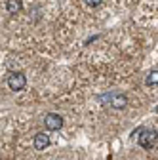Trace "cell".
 <instances>
[{
    "mask_svg": "<svg viewBox=\"0 0 158 160\" xmlns=\"http://www.w3.org/2000/svg\"><path fill=\"white\" fill-rule=\"evenodd\" d=\"M99 101L111 109H116V111H120L128 105V97L122 93V92H107V93H101L99 95Z\"/></svg>",
    "mask_w": 158,
    "mask_h": 160,
    "instance_id": "6da1fadb",
    "label": "cell"
},
{
    "mask_svg": "<svg viewBox=\"0 0 158 160\" xmlns=\"http://www.w3.org/2000/svg\"><path fill=\"white\" fill-rule=\"evenodd\" d=\"M133 137L137 139V143L143 149H152L158 143V132L151 130V128H137L133 132Z\"/></svg>",
    "mask_w": 158,
    "mask_h": 160,
    "instance_id": "7a4b0ae2",
    "label": "cell"
},
{
    "mask_svg": "<svg viewBox=\"0 0 158 160\" xmlns=\"http://www.w3.org/2000/svg\"><path fill=\"white\" fill-rule=\"evenodd\" d=\"M25 86H27V76L23 74V72H12L10 76H8V88L10 90H13V92H21V90H25Z\"/></svg>",
    "mask_w": 158,
    "mask_h": 160,
    "instance_id": "3957f363",
    "label": "cell"
},
{
    "mask_svg": "<svg viewBox=\"0 0 158 160\" xmlns=\"http://www.w3.org/2000/svg\"><path fill=\"white\" fill-rule=\"evenodd\" d=\"M44 126H46V130H50V132L61 130V128H63V116L57 114V112H48V114L44 116Z\"/></svg>",
    "mask_w": 158,
    "mask_h": 160,
    "instance_id": "277c9868",
    "label": "cell"
},
{
    "mask_svg": "<svg viewBox=\"0 0 158 160\" xmlns=\"http://www.w3.org/2000/svg\"><path fill=\"white\" fill-rule=\"evenodd\" d=\"M32 147H34L36 151H46V149L50 147V135L44 133V132H38V133L34 135V139H32Z\"/></svg>",
    "mask_w": 158,
    "mask_h": 160,
    "instance_id": "5b68a950",
    "label": "cell"
},
{
    "mask_svg": "<svg viewBox=\"0 0 158 160\" xmlns=\"http://www.w3.org/2000/svg\"><path fill=\"white\" fill-rule=\"evenodd\" d=\"M21 8H23V2H21V0H6V12H8L10 15L19 13V12H21Z\"/></svg>",
    "mask_w": 158,
    "mask_h": 160,
    "instance_id": "8992f818",
    "label": "cell"
},
{
    "mask_svg": "<svg viewBox=\"0 0 158 160\" xmlns=\"http://www.w3.org/2000/svg\"><path fill=\"white\" fill-rule=\"evenodd\" d=\"M145 84H147V86H158V69H154V71H151V72L147 74Z\"/></svg>",
    "mask_w": 158,
    "mask_h": 160,
    "instance_id": "52a82bcc",
    "label": "cell"
},
{
    "mask_svg": "<svg viewBox=\"0 0 158 160\" xmlns=\"http://www.w3.org/2000/svg\"><path fill=\"white\" fill-rule=\"evenodd\" d=\"M84 2H86V6H90V8H97V6L103 2V0H84Z\"/></svg>",
    "mask_w": 158,
    "mask_h": 160,
    "instance_id": "ba28073f",
    "label": "cell"
}]
</instances>
